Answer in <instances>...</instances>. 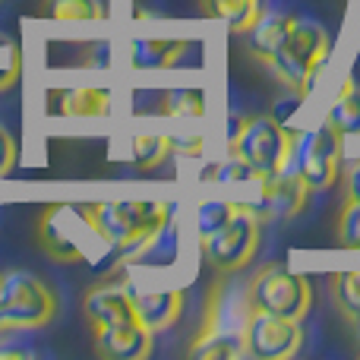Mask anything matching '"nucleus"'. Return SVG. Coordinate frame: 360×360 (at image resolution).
Instances as JSON below:
<instances>
[{"instance_id": "f257e3e1", "label": "nucleus", "mask_w": 360, "mask_h": 360, "mask_svg": "<svg viewBox=\"0 0 360 360\" xmlns=\"http://www.w3.org/2000/svg\"><path fill=\"white\" fill-rule=\"evenodd\" d=\"M171 209V202H89L98 234L120 256L146 253L168 228Z\"/></svg>"}, {"instance_id": "f03ea898", "label": "nucleus", "mask_w": 360, "mask_h": 360, "mask_svg": "<svg viewBox=\"0 0 360 360\" xmlns=\"http://www.w3.org/2000/svg\"><path fill=\"white\" fill-rule=\"evenodd\" d=\"M38 243L57 262H89L111 253L92 221L89 202H54L38 218Z\"/></svg>"}, {"instance_id": "7ed1b4c3", "label": "nucleus", "mask_w": 360, "mask_h": 360, "mask_svg": "<svg viewBox=\"0 0 360 360\" xmlns=\"http://www.w3.org/2000/svg\"><path fill=\"white\" fill-rule=\"evenodd\" d=\"M250 300L247 288L231 294L224 281H218L209 291V304H205V319L199 326V335L190 345V357L196 360H234L247 357L243 351V326L250 316Z\"/></svg>"}, {"instance_id": "20e7f679", "label": "nucleus", "mask_w": 360, "mask_h": 360, "mask_svg": "<svg viewBox=\"0 0 360 360\" xmlns=\"http://www.w3.org/2000/svg\"><path fill=\"white\" fill-rule=\"evenodd\" d=\"M329 51H332L329 32L316 19L294 16L291 29L285 35V44L278 48L269 70L304 98L313 89V82H316V73L323 70V63L329 60Z\"/></svg>"}, {"instance_id": "39448f33", "label": "nucleus", "mask_w": 360, "mask_h": 360, "mask_svg": "<svg viewBox=\"0 0 360 360\" xmlns=\"http://www.w3.org/2000/svg\"><path fill=\"white\" fill-rule=\"evenodd\" d=\"M57 313V297L32 272H0V335L44 329Z\"/></svg>"}, {"instance_id": "423d86ee", "label": "nucleus", "mask_w": 360, "mask_h": 360, "mask_svg": "<svg viewBox=\"0 0 360 360\" xmlns=\"http://www.w3.org/2000/svg\"><path fill=\"white\" fill-rule=\"evenodd\" d=\"M294 133L272 114H253L237 124L234 136H231V155L243 158L250 168L262 177H272L288 168L291 158Z\"/></svg>"}, {"instance_id": "0eeeda50", "label": "nucleus", "mask_w": 360, "mask_h": 360, "mask_svg": "<svg viewBox=\"0 0 360 360\" xmlns=\"http://www.w3.org/2000/svg\"><path fill=\"white\" fill-rule=\"evenodd\" d=\"M345 133L329 117L304 133H294L288 168H294L310 184V190H329L342 171Z\"/></svg>"}, {"instance_id": "6e6552de", "label": "nucleus", "mask_w": 360, "mask_h": 360, "mask_svg": "<svg viewBox=\"0 0 360 360\" xmlns=\"http://www.w3.org/2000/svg\"><path fill=\"white\" fill-rule=\"evenodd\" d=\"M243 288H247V300L253 310H266L275 313V316L297 319V323L307 316V310L313 304L310 278L300 272H291L281 262L262 266Z\"/></svg>"}, {"instance_id": "1a4fd4ad", "label": "nucleus", "mask_w": 360, "mask_h": 360, "mask_svg": "<svg viewBox=\"0 0 360 360\" xmlns=\"http://www.w3.org/2000/svg\"><path fill=\"white\" fill-rule=\"evenodd\" d=\"M262 218L256 212V205L237 202V212L228 218L224 228H218L215 234L199 237L202 253L209 259V266L221 275L240 272L243 266H250V259L259 250V237H262Z\"/></svg>"}, {"instance_id": "9d476101", "label": "nucleus", "mask_w": 360, "mask_h": 360, "mask_svg": "<svg viewBox=\"0 0 360 360\" xmlns=\"http://www.w3.org/2000/svg\"><path fill=\"white\" fill-rule=\"evenodd\" d=\"M304 345V329L297 319L275 316L266 310H250L243 326V351L256 360H285L294 357Z\"/></svg>"}, {"instance_id": "9b49d317", "label": "nucleus", "mask_w": 360, "mask_h": 360, "mask_svg": "<svg viewBox=\"0 0 360 360\" xmlns=\"http://www.w3.org/2000/svg\"><path fill=\"white\" fill-rule=\"evenodd\" d=\"M310 193V184L297 171L285 168L272 177H262V196L256 212H259L262 221H288V218H297L307 209Z\"/></svg>"}, {"instance_id": "f8f14e48", "label": "nucleus", "mask_w": 360, "mask_h": 360, "mask_svg": "<svg viewBox=\"0 0 360 360\" xmlns=\"http://www.w3.org/2000/svg\"><path fill=\"white\" fill-rule=\"evenodd\" d=\"M86 319L95 326H124V323H139L136 319V300L127 285H98L86 294L82 300Z\"/></svg>"}, {"instance_id": "ddd939ff", "label": "nucleus", "mask_w": 360, "mask_h": 360, "mask_svg": "<svg viewBox=\"0 0 360 360\" xmlns=\"http://www.w3.org/2000/svg\"><path fill=\"white\" fill-rule=\"evenodd\" d=\"M95 351L105 360H146L152 354V332L143 323L95 326Z\"/></svg>"}, {"instance_id": "4468645a", "label": "nucleus", "mask_w": 360, "mask_h": 360, "mask_svg": "<svg viewBox=\"0 0 360 360\" xmlns=\"http://www.w3.org/2000/svg\"><path fill=\"white\" fill-rule=\"evenodd\" d=\"M133 300H136V319L152 332L171 329L180 316H184V304H186V294L180 288H168V291H146L136 294L133 291Z\"/></svg>"}, {"instance_id": "2eb2a0df", "label": "nucleus", "mask_w": 360, "mask_h": 360, "mask_svg": "<svg viewBox=\"0 0 360 360\" xmlns=\"http://www.w3.org/2000/svg\"><path fill=\"white\" fill-rule=\"evenodd\" d=\"M291 19L294 16H288V13H259V19L250 25V32H243L250 41V51H253L266 67L275 60L278 48L285 44V35H288V29H291Z\"/></svg>"}, {"instance_id": "dca6fc26", "label": "nucleus", "mask_w": 360, "mask_h": 360, "mask_svg": "<svg viewBox=\"0 0 360 360\" xmlns=\"http://www.w3.org/2000/svg\"><path fill=\"white\" fill-rule=\"evenodd\" d=\"M186 41L180 38H136L130 44V60L139 70H168L184 57Z\"/></svg>"}, {"instance_id": "f3484780", "label": "nucleus", "mask_w": 360, "mask_h": 360, "mask_svg": "<svg viewBox=\"0 0 360 360\" xmlns=\"http://www.w3.org/2000/svg\"><path fill=\"white\" fill-rule=\"evenodd\" d=\"M326 117H329L345 136H360V82L357 79L342 82V89H338V95Z\"/></svg>"}, {"instance_id": "a211bd4d", "label": "nucleus", "mask_w": 360, "mask_h": 360, "mask_svg": "<svg viewBox=\"0 0 360 360\" xmlns=\"http://www.w3.org/2000/svg\"><path fill=\"white\" fill-rule=\"evenodd\" d=\"M57 111L73 117H105L111 111V95L101 89H70L57 95Z\"/></svg>"}, {"instance_id": "6ab92c4d", "label": "nucleus", "mask_w": 360, "mask_h": 360, "mask_svg": "<svg viewBox=\"0 0 360 360\" xmlns=\"http://www.w3.org/2000/svg\"><path fill=\"white\" fill-rule=\"evenodd\" d=\"M209 16H218L231 32H250L259 19V0H199Z\"/></svg>"}, {"instance_id": "aec40b11", "label": "nucleus", "mask_w": 360, "mask_h": 360, "mask_svg": "<svg viewBox=\"0 0 360 360\" xmlns=\"http://www.w3.org/2000/svg\"><path fill=\"white\" fill-rule=\"evenodd\" d=\"M171 155L168 136H133L130 139V158L139 168H155Z\"/></svg>"}, {"instance_id": "412c9836", "label": "nucleus", "mask_w": 360, "mask_h": 360, "mask_svg": "<svg viewBox=\"0 0 360 360\" xmlns=\"http://www.w3.org/2000/svg\"><path fill=\"white\" fill-rule=\"evenodd\" d=\"M162 111L168 117H202L205 111V98L199 89H174L165 95Z\"/></svg>"}, {"instance_id": "4be33fe9", "label": "nucleus", "mask_w": 360, "mask_h": 360, "mask_svg": "<svg viewBox=\"0 0 360 360\" xmlns=\"http://www.w3.org/2000/svg\"><path fill=\"white\" fill-rule=\"evenodd\" d=\"M332 297L345 316L360 313V272H338L332 275Z\"/></svg>"}, {"instance_id": "5701e85b", "label": "nucleus", "mask_w": 360, "mask_h": 360, "mask_svg": "<svg viewBox=\"0 0 360 360\" xmlns=\"http://www.w3.org/2000/svg\"><path fill=\"white\" fill-rule=\"evenodd\" d=\"M19 73H22V51L10 35L0 32V92L16 86Z\"/></svg>"}, {"instance_id": "b1692460", "label": "nucleus", "mask_w": 360, "mask_h": 360, "mask_svg": "<svg viewBox=\"0 0 360 360\" xmlns=\"http://www.w3.org/2000/svg\"><path fill=\"white\" fill-rule=\"evenodd\" d=\"M237 212V202H218V199H209V202H202V209H199V237H209L215 234L218 228H224L228 224V218Z\"/></svg>"}, {"instance_id": "393cba45", "label": "nucleus", "mask_w": 360, "mask_h": 360, "mask_svg": "<svg viewBox=\"0 0 360 360\" xmlns=\"http://www.w3.org/2000/svg\"><path fill=\"white\" fill-rule=\"evenodd\" d=\"M51 13L57 19H101L105 0H51Z\"/></svg>"}, {"instance_id": "a878e982", "label": "nucleus", "mask_w": 360, "mask_h": 360, "mask_svg": "<svg viewBox=\"0 0 360 360\" xmlns=\"http://www.w3.org/2000/svg\"><path fill=\"white\" fill-rule=\"evenodd\" d=\"M338 243L345 250H360V202L345 199V209L338 215Z\"/></svg>"}, {"instance_id": "bb28decb", "label": "nucleus", "mask_w": 360, "mask_h": 360, "mask_svg": "<svg viewBox=\"0 0 360 360\" xmlns=\"http://www.w3.org/2000/svg\"><path fill=\"white\" fill-rule=\"evenodd\" d=\"M209 177H215L218 184H250V180H259V174H256V171L237 155L224 158L218 168L209 171Z\"/></svg>"}, {"instance_id": "cd10ccee", "label": "nucleus", "mask_w": 360, "mask_h": 360, "mask_svg": "<svg viewBox=\"0 0 360 360\" xmlns=\"http://www.w3.org/2000/svg\"><path fill=\"white\" fill-rule=\"evenodd\" d=\"M16 158H19V146H16V139H13V133L6 130L4 124H0V177L10 174L13 165H16Z\"/></svg>"}, {"instance_id": "c85d7f7f", "label": "nucleus", "mask_w": 360, "mask_h": 360, "mask_svg": "<svg viewBox=\"0 0 360 360\" xmlns=\"http://www.w3.org/2000/svg\"><path fill=\"white\" fill-rule=\"evenodd\" d=\"M345 199H354V202H360V162L348 171V177H345Z\"/></svg>"}, {"instance_id": "c756f323", "label": "nucleus", "mask_w": 360, "mask_h": 360, "mask_svg": "<svg viewBox=\"0 0 360 360\" xmlns=\"http://www.w3.org/2000/svg\"><path fill=\"white\" fill-rule=\"evenodd\" d=\"M32 351H25V348H0V357H29Z\"/></svg>"}, {"instance_id": "7c9ffc66", "label": "nucleus", "mask_w": 360, "mask_h": 360, "mask_svg": "<svg viewBox=\"0 0 360 360\" xmlns=\"http://www.w3.org/2000/svg\"><path fill=\"white\" fill-rule=\"evenodd\" d=\"M348 323H351V329H354L357 335H360V313H354V316H348Z\"/></svg>"}]
</instances>
